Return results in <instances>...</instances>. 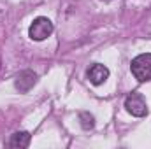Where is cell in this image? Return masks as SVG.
Masks as SVG:
<instances>
[{
    "label": "cell",
    "instance_id": "8992f818",
    "mask_svg": "<svg viewBox=\"0 0 151 149\" xmlns=\"http://www.w3.org/2000/svg\"><path fill=\"white\" fill-rule=\"evenodd\" d=\"M11 148H28L30 146V133L28 132H16L9 139Z\"/></svg>",
    "mask_w": 151,
    "mask_h": 149
},
{
    "label": "cell",
    "instance_id": "277c9868",
    "mask_svg": "<svg viewBox=\"0 0 151 149\" xmlns=\"http://www.w3.org/2000/svg\"><path fill=\"white\" fill-rule=\"evenodd\" d=\"M37 82V74L32 72V70H23L16 75V81H14V86L19 93H27L34 88V84Z\"/></svg>",
    "mask_w": 151,
    "mask_h": 149
},
{
    "label": "cell",
    "instance_id": "5b68a950",
    "mask_svg": "<svg viewBox=\"0 0 151 149\" xmlns=\"http://www.w3.org/2000/svg\"><path fill=\"white\" fill-rule=\"evenodd\" d=\"M109 77V69L106 65H100V63H93L90 69H88V79L91 84L99 86L102 82H106Z\"/></svg>",
    "mask_w": 151,
    "mask_h": 149
},
{
    "label": "cell",
    "instance_id": "3957f363",
    "mask_svg": "<svg viewBox=\"0 0 151 149\" xmlns=\"http://www.w3.org/2000/svg\"><path fill=\"white\" fill-rule=\"evenodd\" d=\"M125 107L132 116H137V117H142V116L148 114V104H146L144 97L141 93H137V91L130 93L125 98Z\"/></svg>",
    "mask_w": 151,
    "mask_h": 149
},
{
    "label": "cell",
    "instance_id": "ba28073f",
    "mask_svg": "<svg viewBox=\"0 0 151 149\" xmlns=\"http://www.w3.org/2000/svg\"><path fill=\"white\" fill-rule=\"evenodd\" d=\"M104 2H111V0H104Z\"/></svg>",
    "mask_w": 151,
    "mask_h": 149
},
{
    "label": "cell",
    "instance_id": "7a4b0ae2",
    "mask_svg": "<svg viewBox=\"0 0 151 149\" xmlns=\"http://www.w3.org/2000/svg\"><path fill=\"white\" fill-rule=\"evenodd\" d=\"M53 34V23L44 18V16H39L32 21L30 28H28V35L32 40H44Z\"/></svg>",
    "mask_w": 151,
    "mask_h": 149
},
{
    "label": "cell",
    "instance_id": "52a82bcc",
    "mask_svg": "<svg viewBox=\"0 0 151 149\" xmlns=\"http://www.w3.org/2000/svg\"><path fill=\"white\" fill-rule=\"evenodd\" d=\"M79 123L84 130H91L95 126V117L90 112H79Z\"/></svg>",
    "mask_w": 151,
    "mask_h": 149
},
{
    "label": "cell",
    "instance_id": "6da1fadb",
    "mask_svg": "<svg viewBox=\"0 0 151 149\" xmlns=\"http://www.w3.org/2000/svg\"><path fill=\"white\" fill-rule=\"evenodd\" d=\"M132 74L137 81L146 82L151 81V53H142L132 60Z\"/></svg>",
    "mask_w": 151,
    "mask_h": 149
}]
</instances>
